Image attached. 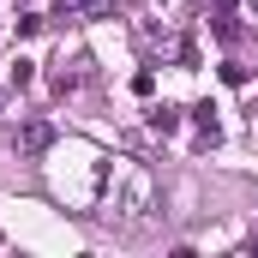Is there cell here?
Listing matches in <instances>:
<instances>
[{
	"instance_id": "cell-5",
	"label": "cell",
	"mask_w": 258,
	"mask_h": 258,
	"mask_svg": "<svg viewBox=\"0 0 258 258\" xmlns=\"http://www.w3.org/2000/svg\"><path fill=\"white\" fill-rule=\"evenodd\" d=\"M246 252H252V258H258V234H252V240H246Z\"/></svg>"
},
{
	"instance_id": "cell-4",
	"label": "cell",
	"mask_w": 258,
	"mask_h": 258,
	"mask_svg": "<svg viewBox=\"0 0 258 258\" xmlns=\"http://www.w3.org/2000/svg\"><path fill=\"white\" fill-rule=\"evenodd\" d=\"M222 84H246V66H240V60H222Z\"/></svg>"
},
{
	"instance_id": "cell-2",
	"label": "cell",
	"mask_w": 258,
	"mask_h": 258,
	"mask_svg": "<svg viewBox=\"0 0 258 258\" xmlns=\"http://www.w3.org/2000/svg\"><path fill=\"white\" fill-rule=\"evenodd\" d=\"M150 132H162V138H168V132H180V114H174L168 102H162V108H150Z\"/></svg>"
},
{
	"instance_id": "cell-3",
	"label": "cell",
	"mask_w": 258,
	"mask_h": 258,
	"mask_svg": "<svg viewBox=\"0 0 258 258\" xmlns=\"http://www.w3.org/2000/svg\"><path fill=\"white\" fill-rule=\"evenodd\" d=\"M30 78H36V60H12L6 66V84H12V90H24Z\"/></svg>"
},
{
	"instance_id": "cell-1",
	"label": "cell",
	"mask_w": 258,
	"mask_h": 258,
	"mask_svg": "<svg viewBox=\"0 0 258 258\" xmlns=\"http://www.w3.org/2000/svg\"><path fill=\"white\" fill-rule=\"evenodd\" d=\"M48 144H54V126H48V120H24V126H18V150H24V156H42Z\"/></svg>"
}]
</instances>
